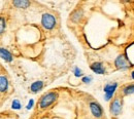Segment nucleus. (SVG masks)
Instances as JSON below:
<instances>
[{"label":"nucleus","mask_w":134,"mask_h":119,"mask_svg":"<svg viewBox=\"0 0 134 119\" xmlns=\"http://www.w3.org/2000/svg\"><path fill=\"white\" fill-rule=\"evenodd\" d=\"M57 99H58V93L56 91H50L44 93L39 100V108L41 110H46L56 102Z\"/></svg>","instance_id":"obj_1"},{"label":"nucleus","mask_w":134,"mask_h":119,"mask_svg":"<svg viewBox=\"0 0 134 119\" xmlns=\"http://www.w3.org/2000/svg\"><path fill=\"white\" fill-rule=\"evenodd\" d=\"M41 25L44 29L52 30L56 26V18L52 14H43L41 17Z\"/></svg>","instance_id":"obj_2"},{"label":"nucleus","mask_w":134,"mask_h":119,"mask_svg":"<svg viewBox=\"0 0 134 119\" xmlns=\"http://www.w3.org/2000/svg\"><path fill=\"white\" fill-rule=\"evenodd\" d=\"M115 65L119 70H126V69H129L132 66V64L129 63V60L125 54H121L118 57L115 61Z\"/></svg>","instance_id":"obj_3"},{"label":"nucleus","mask_w":134,"mask_h":119,"mask_svg":"<svg viewBox=\"0 0 134 119\" xmlns=\"http://www.w3.org/2000/svg\"><path fill=\"white\" fill-rule=\"evenodd\" d=\"M110 113L111 116L118 117L122 113V101L119 97H116L110 104Z\"/></svg>","instance_id":"obj_4"},{"label":"nucleus","mask_w":134,"mask_h":119,"mask_svg":"<svg viewBox=\"0 0 134 119\" xmlns=\"http://www.w3.org/2000/svg\"><path fill=\"white\" fill-rule=\"evenodd\" d=\"M117 87H118L117 82H113V83H107V84H105V86H104V92H105V100H106V101H109V100L113 98V96H114V93H115Z\"/></svg>","instance_id":"obj_5"},{"label":"nucleus","mask_w":134,"mask_h":119,"mask_svg":"<svg viewBox=\"0 0 134 119\" xmlns=\"http://www.w3.org/2000/svg\"><path fill=\"white\" fill-rule=\"evenodd\" d=\"M90 110H91L92 114H93L96 118H101L102 115H103L102 107L100 106V104H98L97 102H92L90 104Z\"/></svg>","instance_id":"obj_6"},{"label":"nucleus","mask_w":134,"mask_h":119,"mask_svg":"<svg viewBox=\"0 0 134 119\" xmlns=\"http://www.w3.org/2000/svg\"><path fill=\"white\" fill-rule=\"evenodd\" d=\"M91 69L94 73L96 74H100V75H103L105 74V67L103 66V64L100 63V62H96V63H93L91 65Z\"/></svg>","instance_id":"obj_7"},{"label":"nucleus","mask_w":134,"mask_h":119,"mask_svg":"<svg viewBox=\"0 0 134 119\" xmlns=\"http://www.w3.org/2000/svg\"><path fill=\"white\" fill-rule=\"evenodd\" d=\"M0 58H2L5 62H12L13 61V54L5 48L0 47Z\"/></svg>","instance_id":"obj_8"},{"label":"nucleus","mask_w":134,"mask_h":119,"mask_svg":"<svg viewBox=\"0 0 134 119\" xmlns=\"http://www.w3.org/2000/svg\"><path fill=\"white\" fill-rule=\"evenodd\" d=\"M42 87H43V82H42V81H40V80L35 81V82H33V83L31 84V86H30V91H31L32 93H36V92H38L39 90H41Z\"/></svg>","instance_id":"obj_9"},{"label":"nucleus","mask_w":134,"mask_h":119,"mask_svg":"<svg viewBox=\"0 0 134 119\" xmlns=\"http://www.w3.org/2000/svg\"><path fill=\"white\" fill-rule=\"evenodd\" d=\"M8 88V80L5 76L0 75V92H5Z\"/></svg>","instance_id":"obj_10"},{"label":"nucleus","mask_w":134,"mask_h":119,"mask_svg":"<svg viewBox=\"0 0 134 119\" xmlns=\"http://www.w3.org/2000/svg\"><path fill=\"white\" fill-rule=\"evenodd\" d=\"M13 4L15 5V6H17L18 8H27L31 3L29 2V1H27V0H18V1H14L13 2Z\"/></svg>","instance_id":"obj_11"},{"label":"nucleus","mask_w":134,"mask_h":119,"mask_svg":"<svg viewBox=\"0 0 134 119\" xmlns=\"http://www.w3.org/2000/svg\"><path fill=\"white\" fill-rule=\"evenodd\" d=\"M134 91V86H133V83H131V84H127L123 89H122V93L124 95V96H129V95H132Z\"/></svg>","instance_id":"obj_12"},{"label":"nucleus","mask_w":134,"mask_h":119,"mask_svg":"<svg viewBox=\"0 0 134 119\" xmlns=\"http://www.w3.org/2000/svg\"><path fill=\"white\" fill-rule=\"evenodd\" d=\"M82 17H83V10H82V9H76L75 11L72 12V15H71V20H72L73 22H77V21H80V18Z\"/></svg>","instance_id":"obj_13"},{"label":"nucleus","mask_w":134,"mask_h":119,"mask_svg":"<svg viewBox=\"0 0 134 119\" xmlns=\"http://www.w3.org/2000/svg\"><path fill=\"white\" fill-rule=\"evenodd\" d=\"M5 28H6V21L4 17H0V36L4 33Z\"/></svg>","instance_id":"obj_14"},{"label":"nucleus","mask_w":134,"mask_h":119,"mask_svg":"<svg viewBox=\"0 0 134 119\" xmlns=\"http://www.w3.org/2000/svg\"><path fill=\"white\" fill-rule=\"evenodd\" d=\"M12 108L13 109H15V110H19V109H21V103L19 102L18 100H15L13 104H12Z\"/></svg>","instance_id":"obj_15"},{"label":"nucleus","mask_w":134,"mask_h":119,"mask_svg":"<svg viewBox=\"0 0 134 119\" xmlns=\"http://www.w3.org/2000/svg\"><path fill=\"white\" fill-rule=\"evenodd\" d=\"M91 80H92L91 77H85V78H83V81H84L85 83H89Z\"/></svg>","instance_id":"obj_16"},{"label":"nucleus","mask_w":134,"mask_h":119,"mask_svg":"<svg viewBox=\"0 0 134 119\" xmlns=\"http://www.w3.org/2000/svg\"><path fill=\"white\" fill-rule=\"evenodd\" d=\"M75 75L76 76H82V71L79 68H75Z\"/></svg>","instance_id":"obj_17"},{"label":"nucleus","mask_w":134,"mask_h":119,"mask_svg":"<svg viewBox=\"0 0 134 119\" xmlns=\"http://www.w3.org/2000/svg\"><path fill=\"white\" fill-rule=\"evenodd\" d=\"M32 106H33V101L31 100V101L29 102V104H28V106H27V109H31V108H32Z\"/></svg>","instance_id":"obj_18"}]
</instances>
